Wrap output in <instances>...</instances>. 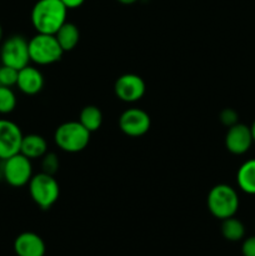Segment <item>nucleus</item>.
<instances>
[{"label": "nucleus", "instance_id": "9d476101", "mask_svg": "<svg viewBox=\"0 0 255 256\" xmlns=\"http://www.w3.org/2000/svg\"><path fill=\"white\" fill-rule=\"evenodd\" d=\"M146 90V85L142 76L136 74H124L115 82L114 92L120 100L125 102H135L142 99Z\"/></svg>", "mask_w": 255, "mask_h": 256}, {"label": "nucleus", "instance_id": "20e7f679", "mask_svg": "<svg viewBox=\"0 0 255 256\" xmlns=\"http://www.w3.org/2000/svg\"><path fill=\"white\" fill-rule=\"evenodd\" d=\"M64 50L52 34L38 32L29 40L30 60L38 65H50L62 59Z\"/></svg>", "mask_w": 255, "mask_h": 256}, {"label": "nucleus", "instance_id": "39448f33", "mask_svg": "<svg viewBox=\"0 0 255 256\" xmlns=\"http://www.w3.org/2000/svg\"><path fill=\"white\" fill-rule=\"evenodd\" d=\"M29 192L38 206L44 210L50 209L59 199V182H56L54 175L46 172L32 175L29 182Z\"/></svg>", "mask_w": 255, "mask_h": 256}, {"label": "nucleus", "instance_id": "cd10ccee", "mask_svg": "<svg viewBox=\"0 0 255 256\" xmlns=\"http://www.w3.org/2000/svg\"><path fill=\"white\" fill-rule=\"evenodd\" d=\"M2 160L0 159V172H2Z\"/></svg>", "mask_w": 255, "mask_h": 256}, {"label": "nucleus", "instance_id": "ddd939ff", "mask_svg": "<svg viewBox=\"0 0 255 256\" xmlns=\"http://www.w3.org/2000/svg\"><path fill=\"white\" fill-rule=\"evenodd\" d=\"M18 88L26 95H35L44 88V76L36 68L26 65L18 72Z\"/></svg>", "mask_w": 255, "mask_h": 256}, {"label": "nucleus", "instance_id": "6ab92c4d", "mask_svg": "<svg viewBox=\"0 0 255 256\" xmlns=\"http://www.w3.org/2000/svg\"><path fill=\"white\" fill-rule=\"evenodd\" d=\"M16 106V96L10 88L0 85V114H9Z\"/></svg>", "mask_w": 255, "mask_h": 256}, {"label": "nucleus", "instance_id": "2eb2a0df", "mask_svg": "<svg viewBox=\"0 0 255 256\" xmlns=\"http://www.w3.org/2000/svg\"><path fill=\"white\" fill-rule=\"evenodd\" d=\"M238 186L245 194L255 195V159L246 160L236 172Z\"/></svg>", "mask_w": 255, "mask_h": 256}, {"label": "nucleus", "instance_id": "f03ea898", "mask_svg": "<svg viewBox=\"0 0 255 256\" xmlns=\"http://www.w3.org/2000/svg\"><path fill=\"white\" fill-rule=\"evenodd\" d=\"M239 195L228 184H218L208 194V209L219 220L235 216L239 210Z\"/></svg>", "mask_w": 255, "mask_h": 256}, {"label": "nucleus", "instance_id": "423d86ee", "mask_svg": "<svg viewBox=\"0 0 255 256\" xmlns=\"http://www.w3.org/2000/svg\"><path fill=\"white\" fill-rule=\"evenodd\" d=\"M4 179L10 186L20 188L29 184L32 178V166L29 158L24 156L22 152L2 160V168Z\"/></svg>", "mask_w": 255, "mask_h": 256}, {"label": "nucleus", "instance_id": "a211bd4d", "mask_svg": "<svg viewBox=\"0 0 255 256\" xmlns=\"http://www.w3.org/2000/svg\"><path fill=\"white\" fill-rule=\"evenodd\" d=\"M222 234L229 242H240L245 236V226L235 216L222 220Z\"/></svg>", "mask_w": 255, "mask_h": 256}, {"label": "nucleus", "instance_id": "6e6552de", "mask_svg": "<svg viewBox=\"0 0 255 256\" xmlns=\"http://www.w3.org/2000/svg\"><path fill=\"white\" fill-rule=\"evenodd\" d=\"M152 125L149 114L142 109L132 108L120 115L119 126L125 135L132 138H139L146 134Z\"/></svg>", "mask_w": 255, "mask_h": 256}, {"label": "nucleus", "instance_id": "9b49d317", "mask_svg": "<svg viewBox=\"0 0 255 256\" xmlns=\"http://www.w3.org/2000/svg\"><path fill=\"white\" fill-rule=\"evenodd\" d=\"M252 142L250 126L240 122L230 126L225 135V146L234 155H242L249 152Z\"/></svg>", "mask_w": 255, "mask_h": 256}, {"label": "nucleus", "instance_id": "f8f14e48", "mask_svg": "<svg viewBox=\"0 0 255 256\" xmlns=\"http://www.w3.org/2000/svg\"><path fill=\"white\" fill-rule=\"evenodd\" d=\"M14 252L18 256H44L46 248L38 234L25 232L18 235L14 242Z\"/></svg>", "mask_w": 255, "mask_h": 256}, {"label": "nucleus", "instance_id": "4468645a", "mask_svg": "<svg viewBox=\"0 0 255 256\" xmlns=\"http://www.w3.org/2000/svg\"><path fill=\"white\" fill-rule=\"evenodd\" d=\"M48 144L46 140L38 134H29L24 135L22 140V145H20V152L24 156L32 159H38V158H42L46 154Z\"/></svg>", "mask_w": 255, "mask_h": 256}, {"label": "nucleus", "instance_id": "a878e982", "mask_svg": "<svg viewBox=\"0 0 255 256\" xmlns=\"http://www.w3.org/2000/svg\"><path fill=\"white\" fill-rule=\"evenodd\" d=\"M250 132H252V142H255V120L252 122V126H250Z\"/></svg>", "mask_w": 255, "mask_h": 256}, {"label": "nucleus", "instance_id": "5701e85b", "mask_svg": "<svg viewBox=\"0 0 255 256\" xmlns=\"http://www.w3.org/2000/svg\"><path fill=\"white\" fill-rule=\"evenodd\" d=\"M242 256H255V235L246 238L242 245Z\"/></svg>", "mask_w": 255, "mask_h": 256}, {"label": "nucleus", "instance_id": "f257e3e1", "mask_svg": "<svg viewBox=\"0 0 255 256\" xmlns=\"http://www.w3.org/2000/svg\"><path fill=\"white\" fill-rule=\"evenodd\" d=\"M66 6L62 0H38L32 10V22L38 32L54 35L66 22Z\"/></svg>", "mask_w": 255, "mask_h": 256}, {"label": "nucleus", "instance_id": "aec40b11", "mask_svg": "<svg viewBox=\"0 0 255 256\" xmlns=\"http://www.w3.org/2000/svg\"><path fill=\"white\" fill-rule=\"evenodd\" d=\"M18 72H19V70L14 69V68L6 66V65L0 66V85L8 88L16 85Z\"/></svg>", "mask_w": 255, "mask_h": 256}, {"label": "nucleus", "instance_id": "393cba45", "mask_svg": "<svg viewBox=\"0 0 255 256\" xmlns=\"http://www.w3.org/2000/svg\"><path fill=\"white\" fill-rule=\"evenodd\" d=\"M116 2H122V4H124V5H132V4H134V2H136L138 0H116Z\"/></svg>", "mask_w": 255, "mask_h": 256}, {"label": "nucleus", "instance_id": "0eeeda50", "mask_svg": "<svg viewBox=\"0 0 255 256\" xmlns=\"http://www.w3.org/2000/svg\"><path fill=\"white\" fill-rule=\"evenodd\" d=\"M2 65L20 70L29 65V42L22 35H12L6 39L0 50Z\"/></svg>", "mask_w": 255, "mask_h": 256}, {"label": "nucleus", "instance_id": "4be33fe9", "mask_svg": "<svg viewBox=\"0 0 255 256\" xmlns=\"http://www.w3.org/2000/svg\"><path fill=\"white\" fill-rule=\"evenodd\" d=\"M219 119L222 122V125L230 128L232 125L238 124V120H239V115L235 112L234 109H230V108H226V109L222 110L219 115Z\"/></svg>", "mask_w": 255, "mask_h": 256}, {"label": "nucleus", "instance_id": "dca6fc26", "mask_svg": "<svg viewBox=\"0 0 255 256\" xmlns=\"http://www.w3.org/2000/svg\"><path fill=\"white\" fill-rule=\"evenodd\" d=\"M54 35L62 49L64 50V52L74 49L80 40L79 28L69 22H65Z\"/></svg>", "mask_w": 255, "mask_h": 256}, {"label": "nucleus", "instance_id": "f3484780", "mask_svg": "<svg viewBox=\"0 0 255 256\" xmlns=\"http://www.w3.org/2000/svg\"><path fill=\"white\" fill-rule=\"evenodd\" d=\"M79 122L85 128V129L89 130L90 132H96V130L102 126V110L98 106H95V105H86V106L82 108V110L80 112Z\"/></svg>", "mask_w": 255, "mask_h": 256}, {"label": "nucleus", "instance_id": "7ed1b4c3", "mask_svg": "<svg viewBox=\"0 0 255 256\" xmlns=\"http://www.w3.org/2000/svg\"><path fill=\"white\" fill-rule=\"evenodd\" d=\"M89 130L79 122H66L55 130L54 140L58 146L66 152H79L88 146L90 142Z\"/></svg>", "mask_w": 255, "mask_h": 256}, {"label": "nucleus", "instance_id": "b1692460", "mask_svg": "<svg viewBox=\"0 0 255 256\" xmlns=\"http://www.w3.org/2000/svg\"><path fill=\"white\" fill-rule=\"evenodd\" d=\"M62 2L66 6V9H76L84 4L85 0H62Z\"/></svg>", "mask_w": 255, "mask_h": 256}, {"label": "nucleus", "instance_id": "412c9836", "mask_svg": "<svg viewBox=\"0 0 255 256\" xmlns=\"http://www.w3.org/2000/svg\"><path fill=\"white\" fill-rule=\"evenodd\" d=\"M42 172H46V174L54 175L55 172L59 169V160L58 156L54 152H46V154L42 156Z\"/></svg>", "mask_w": 255, "mask_h": 256}, {"label": "nucleus", "instance_id": "1a4fd4ad", "mask_svg": "<svg viewBox=\"0 0 255 256\" xmlns=\"http://www.w3.org/2000/svg\"><path fill=\"white\" fill-rule=\"evenodd\" d=\"M22 136V130L15 122L0 119V159L6 160L20 152Z\"/></svg>", "mask_w": 255, "mask_h": 256}, {"label": "nucleus", "instance_id": "bb28decb", "mask_svg": "<svg viewBox=\"0 0 255 256\" xmlns=\"http://www.w3.org/2000/svg\"><path fill=\"white\" fill-rule=\"evenodd\" d=\"M2 25H0V42H2Z\"/></svg>", "mask_w": 255, "mask_h": 256}]
</instances>
